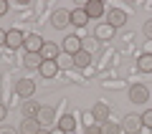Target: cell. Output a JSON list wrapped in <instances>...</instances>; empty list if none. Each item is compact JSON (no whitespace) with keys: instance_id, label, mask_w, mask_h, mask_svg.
<instances>
[{"instance_id":"1","label":"cell","mask_w":152,"mask_h":134,"mask_svg":"<svg viewBox=\"0 0 152 134\" xmlns=\"http://www.w3.org/2000/svg\"><path fill=\"white\" fill-rule=\"evenodd\" d=\"M61 51H64V53H69V58H74L79 51H84V48H81V38H79V36H66Z\"/></svg>"},{"instance_id":"2","label":"cell","mask_w":152,"mask_h":134,"mask_svg":"<svg viewBox=\"0 0 152 134\" xmlns=\"http://www.w3.org/2000/svg\"><path fill=\"white\" fill-rule=\"evenodd\" d=\"M147 99H150V89H147L145 84H134L129 89V101L132 104H145Z\"/></svg>"},{"instance_id":"3","label":"cell","mask_w":152,"mask_h":134,"mask_svg":"<svg viewBox=\"0 0 152 134\" xmlns=\"http://www.w3.org/2000/svg\"><path fill=\"white\" fill-rule=\"evenodd\" d=\"M140 129H142V117H137V114H127V117L122 119V132L137 134Z\"/></svg>"},{"instance_id":"4","label":"cell","mask_w":152,"mask_h":134,"mask_svg":"<svg viewBox=\"0 0 152 134\" xmlns=\"http://www.w3.org/2000/svg\"><path fill=\"white\" fill-rule=\"evenodd\" d=\"M51 23H53V28L64 31V28H66V25L71 23V10H64V8L53 10V15H51Z\"/></svg>"},{"instance_id":"5","label":"cell","mask_w":152,"mask_h":134,"mask_svg":"<svg viewBox=\"0 0 152 134\" xmlns=\"http://www.w3.org/2000/svg\"><path fill=\"white\" fill-rule=\"evenodd\" d=\"M43 38L38 36V33H31V36H26V53H41V48H43Z\"/></svg>"},{"instance_id":"6","label":"cell","mask_w":152,"mask_h":134,"mask_svg":"<svg viewBox=\"0 0 152 134\" xmlns=\"http://www.w3.org/2000/svg\"><path fill=\"white\" fill-rule=\"evenodd\" d=\"M91 119H94V124H104V122H109V104H104V101H96L94 104V109H91Z\"/></svg>"},{"instance_id":"7","label":"cell","mask_w":152,"mask_h":134,"mask_svg":"<svg viewBox=\"0 0 152 134\" xmlns=\"http://www.w3.org/2000/svg\"><path fill=\"white\" fill-rule=\"evenodd\" d=\"M107 18H109L107 23L114 28V31H117V28H122V25L127 23V13H124V10H119V8H112V10L107 13Z\"/></svg>"},{"instance_id":"8","label":"cell","mask_w":152,"mask_h":134,"mask_svg":"<svg viewBox=\"0 0 152 134\" xmlns=\"http://www.w3.org/2000/svg\"><path fill=\"white\" fill-rule=\"evenodd\" d=\"M15 94H18V96H23V99H31L33 94H36V84L28 81V79H20L15 84Z\"/></svg>"},{"instance_id":"9","label":"cell","mask_w":152,"mask_h":134,"mask_svg":"<svg viewBox=\"0 0 152 134\" xmlns=\"http://www.w3.org/2000/svg\"><path fill=\"white\" fill-rule=\"evenodd\" d=\"M23 43H26V36H23L20 31H15V28H10V31H8V38H5V46L8 48H20Z\"/></svg>"},{"instance_id":"10","label":"cell","mask_w":152,"mask_h":134,"mask_svg":"<svg viewBox=\"0 0 152 134\" xmlns=\"http://www.w3.org/2000/svg\"><path fill=\"white\" fill-rule=\"evenodd\" d=\"M58 53H61V46H56V43H51V41H46L43 48H41V58L43 61H56Z\"/></svg>"},{"instance_id":"11","label":"cell","mask_w":152,"mask_h":134,"mask_svg":"<svg viewBox=\"0 0 152 134\" xmlns=\"http://www.w3.org/2000/svg\"><path fill=\"white\" fill-rule=\"evenodd\" d=\"M84 10H86L89 20H91V18H102V15H104V5L99 3V0H89L86 5H84Z\"/></svg>"},{"instance_id":"12","label":"cell","mask_w":152,"mask_h":134,"mask_svg":"<svg viewBox=\"0 0 152 134\" xmlns=\"http://www.w3.org/2000/svg\"><path fill=\"white\" fill-rule=\"evenodd\" d=\"M38 71H41V76H43V79H53V76L58 74V61H43Z\"/></svg>"},{"instance_id":"13","label":"cell","mask_w":152,"mask_h":134,"mask_svg":"<svg viewBox=\"0 0 152 134\" xmlns=\"http://www.w3.org/2000/svg\"><path fill=\"white\" fill-rule=\"evenodd\" d=\"M94 36H96L99 41H112L114 38V28L109 25V23H99L96 31H94Z\"/></svg>"},{"instance_id":"14","label":"cell","mask_w":152,"mask_h":134,"mask_svg":"<svg viewBox=\"0 0 152 134\" xmlns=\"http://www.w3.org/2000/svg\"><path fill=\"white\" fill-rule=\"evenodd\" d=\"M53 119H56L53 106H41V109H38V117H36V122H38V124H51Z\"/></svg>"},{"instance_id":"15","label":"cell","mask_w":152,"mask_h":134,"mask_svg":"<svg viewBox=\"0 0 152 134\" xmlns=\"http://www.w3.org/2000/svg\"><path fill=\"white\" fill-rule=\"evenodd\" d=\"M71 61H74V66H76V68H86V66L91 63V53H89V51L84 48V51H79V53H76Z\"/></svg>"},{"instance_id":"16","label":"cell","mask_w":152,"mask_h":134,"mask_svg":"<svg viewBox=\"0 0 152 134\" xmlns=\"http://www.w3.org/2000/svg\"><path fill=\"white\" fill-rule=\"evenodd\" d=\"M41 63H43L41 53H26L23 56V66L26 68H41Z\"/></svg>"},{"instance_id":"17","label":"cell","mask_w":152,"mask_h":134,"mask_svg":"<svg viewBox=\"0 0 152 134\" xmlns=\"http://www.w3.org/2000/svg\"><path fill=\"white\" fill-rule=\"evenodd\" d=\"M58 129H61V132H66V134L74 132V129H76V119H74V114H66V117H61V119H58Z\"/></svg>"},{"instance_id":"18","label":"cell","mask_w":152,"mask_h":134,"mask_svg":"<svg viewBox=\"0 0 152 134\" xmlns=\"http://www.w3.org/2000/svg\"><path fill=\"white\" fill-rule=\"evenodd\" d=\"M86 20H89V15H86V10L84 8H76V10H71V23L74 25H86Z\"/></svg>"},{"instance_id":"19","label":"cell","mask_w":152,"mask_h":134,"mask_svg":"<svg viewBox=\"0 0 152 134\" xmlns=\"http://www.w3.org/2000/svg\"><path fill=\"white\" fill-rule=\"evenodd\" d=\"M38 109H41V106L28 99V101H23V117H26V119H36L38 117Z\"/></svg>"},{"instance_id":"20","label":"cell","mask_w":152,"mask_h":134,"mask_svg":"<svg viewBox=\"0 0 152 134\" xmlns=\"http://www.w3.org/2000/svg\"><path fill=\"white\" fill-rule=\"evenodd\" d=\"M137 68L145 71V74H152V53H142L137 58Z\"/></svg>"},{"instance_id":"21","label":"cell","mask_w":152,"mask_h":134,"mask_svg":"<svg viewBox=\"0 0 152 134\" xmlns=\"http://www.w3.org/2000/svg\"><path fill=\"white\" fill-rule=\"evenodd\" d=\"M20 132L23 134H38L41 132V124H38L36 119H26V122L20 124Z\"/></svg>"},{"instance_id":"22","label":"cell","mask_w":152,"mask_h":134,"mask_svg":"<svg viewBox=\"0 0 152 134\" xmlns=\"http://www.w3.org/2000/svg\"><path fill=\"white\" fill-rule=\"evenodd\" d=\"M102 134H122V127L114 122H104L102 124Z\"/></svg>"},{"instance_id":"23","label":"cell","mask_w":152,"mask_h":134,"mask_svg":"<svg viewBox=\"0 0 152 134\" xmlns=\"http://www.w3.org/2000/svg\"><path fill=\"white\" fill-rule=\"evenodd\" d=\"M140 117H142V127H150L152 129V109H147V111L140 114Z\"/></svg>"},{"instance_id":"24","label":"cell","mask_w":152,"mask_h":134,"mask_svg":"<svg viewBox=\"0 0 152 134\" xmlns=\"http://www.w3.org/2000/svg\"><path fill=\"white\" fill-rule=\"evenodd\" d=\"M86 134H102V127L99 124H86Z\"/></svg>"},{"instance_id":"25","label":"cell","mask_w":152,"mask_h":134,"mask_svg":"<svg viewBox=\"0 0 152 134\" xmlns=\"http://www.w3.org/2000/svg\"><path fill=\"white\" fill-rule=\"evenodd\" d=\"M145 36H147V38H152V20H147V23H145Z\"/></svg>"},{"instance_id":"26","label":"cell","mask_w":152,"mask_h":134,"mask_svg":"<svg viewBox=\"0 0 152 134\" xmlns=\"http://www.w3.org/2000/svg\"><path fill=\"white\" fill-rule=\"evenodd\" d=\"M8 13V0H0V15H5Z\"/></svg>"},{"instance_id":"27","label":"cell","mask_w":152,"mask_h":134,"mask_svg":"<svg viewBox=\"0 0 152 134\" xmlns=\"http://www.w3.org/2000/svg\"><path fill=\"white\" fill-rule=\"evenodd\" d=\"M5 38H8V31H0V46H5Z\"/></svg>"},{"instance_id":"28","label":"cell","mask_w":152,"mask_h":134,"mask_svg":"<svg viewBox=\"0 0 152 134\" xmlns=\"http://www.w3.org/2000/svg\"><path fill=\"white\" fill-rule=\"evenodd\" d=\"M5 114H8V109L3 106V104H0V122H3V119H5Z\"/></svg>"},{"instance_id":"29","label":"cell","mask_w":152,"mask_h":134,"mask_svg":"<svg viewBox=\"0 0 152 134\" xmlns=\"http://www.w3.org/2000/svg\"><path fill=\"white\" fill-rule=\"evenodd\" d=\"M0 134H15V129H3L0 127Z\"/></svg>"},{"instance_id":"30","label":"cell","mask_w":152,"mask_h":134,"mask_svg":"<svg viewBox=\"0 0 152 134\" xmlns=\"http://www.w3.org/2000/svg\"><path fill=\"white\" fill-rule=\"evenodd\" d=\"M51 134H66V132H61V129H53V132H51Z\"/></svg>"},{"instance_id":"31","label":"cell","mask_w":152,"mask_h":134,"mask_svg":"<svg viewBox=\"0 0 152 134\" xmlns=\"http://www.w3.org/2000/svg\"><path fill=\"white\" fill-rule=\"evenodd\" d=\"M38 134H51V132H48V129H41V132H38Z\"/></svg>"}]
</instances>
